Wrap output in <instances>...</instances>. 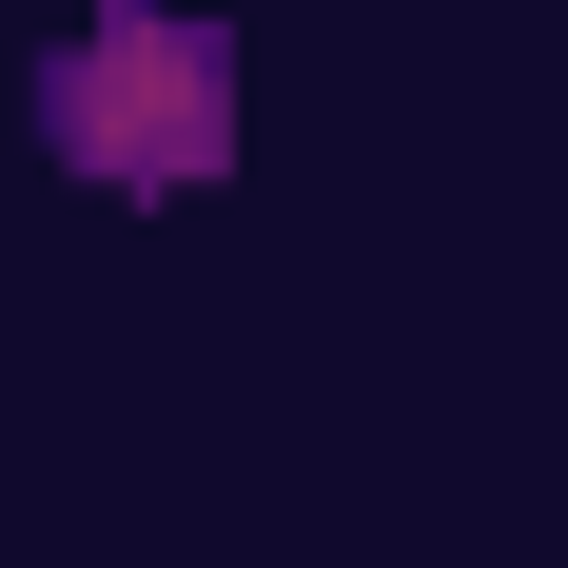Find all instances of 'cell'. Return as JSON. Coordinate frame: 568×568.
<instances>
[{"label":"cell","mask_w":568,"mask_h":568,"mask_svg":"<svg viewBox=\"0 0 568 568\" xmlns=\"http://www.w3.org/2000/svg\"><path fill=\"white\" fill-rule=\"evenodd\" d=\"M216 138H235V79H216V40L196 20H158V0H118L99 40L59 59V158L79 176H216Z\"/></svg>","instance_id":"obj_1"}]
</instances>
